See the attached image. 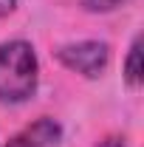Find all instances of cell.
<instances>
[{"instance_id": "obj_1", "label": "cell", "mask_w": 144, "mask_h": 147, "mask_svg": "<svg viewBox=\"0 0 144 147\" xmlns=\"http://www.w3.org/2000/svg\"><path fill=\"white\" fill-rule=\"evenodd\" d=\"M40 62L34 45L26 40L0 42V99L3 102H26L37 91Z\"/></svg>"}, {"instance_id": "obj_2", "label": "cell", "mask_w": 144, "mask_h": 147, "mask_svg": "<svg viewBox=\"0 0 144 147\" xmlns=\"http://www.w3.org/2000/svg\"><path fill=\"white\" fill-rule=\"evenodd\" d=\"M59 65H65L68 71L82 74V76H99L110 62V45L102 40H82V42H68L57 48Z\"/></svg>"}, {"instance_id": "obj_3", "label": "cell", "mask_w": 144, "mask_h": 147, "mask_svg": "<svg viewBox=\"0 0 144 147\" xmlns=\"http://www.w3.org/2000/svg\"><path fill=\"white\" fill-rule=\"evenodd\" d=\"M62 139V125L51 116H40L28 127L14 133L3 147H54Z\"/></svg>"}, {"instance_id": "obj_4", "label": "cell", "mask_w": 144, "mask_h": 147, "mask_svg": "<svg viewBox=\"0 0 144 147\" xmlns=\"http://www.w3.org/2000/svg\"><path fill=\"white\" fill-rule=\"evenodd\" d=\"M124 79L130 88H139L144 79V68H141V37H133L130 42V51L124 59Z\"/></svg>"}, {"instance_id": "obj_5", "label": "cell", "mask_w": 144, "mask_h": 147, "mask_svg": "<svg viewBox=\"0 0 144 147\" xmlns=\"http://www.w3.org/2000/svg\"><path fill=\"white\" fill-rule=\"evenodd\" d=\"M124 3H130V0H82V9L93 11V14H105V11H113Z\"/></svg>"}, {"instance_id": "obj_6", "label": "cell", "mask_w": 144, "mask_h": 147, "mask_svg": "<svg viewBox=\"0 0 144 147\" xmlns=\"http://www.w3.org/2000/svg\"><path fill=\"white\" fill-rule=\"evenodd\" d=\"M96 147H127V139L124 136H108V139H102Z\"/></svg>"}, {"instance_id": "obj_7", "label": "cell", "mask_w": 144, "mask_h": 147, "mask_svg": "<svg viewBox=\"0 0 144 147\" xmlns=\"http://www.w3.org/2000/svg\"><path fill=\"white\" fill-rule=\"evenodd\" d=\"M17 9V0H0V17H9Z\"/></svg>"}]
</instances>
